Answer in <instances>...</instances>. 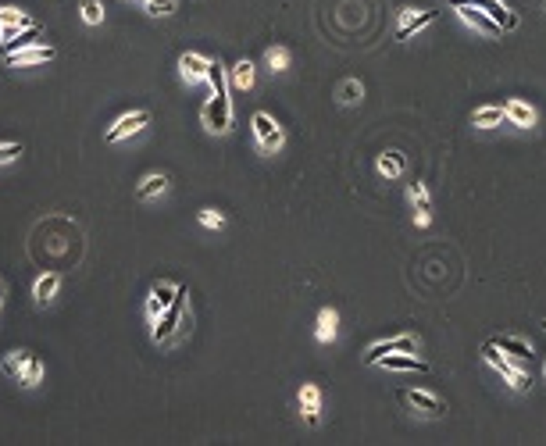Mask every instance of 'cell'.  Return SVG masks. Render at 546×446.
<instances>
[{
	"label": "cell",
	"instance_id": "cell-1",
	"mask_svg": "<svg viewBox=\"0 0 546 446\" xmlns=\"http://www.w3.org/2000/svg\"><path fill=\"white\" fill-rule=\"evenodd\" d=\"M482 357H485V361H490V364H493V368H496V371L510 382V390H518V393H525V390H529V375H525V368H522L525 361L510 364L507 357H503V350H500L493 339H490V343H482Z\"/></svg>",
	"mask_w": 546,
	"mask_h": 446
},
{
	"label": "cell",
	"instance_id": "cell-2",
	"mask_svg": "<svg viewBox=\"0 0 546 446\" xmlns=\"http://www.w3.org/2000/svg\"><path fill=\"white\" fill-rule=\"evenodd\" d=\"M204 125L211 132H225L232 125V104H229L225 93H215V97L204 104Z\"/></svg>",
	"mask_w": 546,
	"mask_h": 446
},
{
	"label": "cell",
	"instance_id": "cell-3",
	"mask_svg": "<svg viewBox=\"0 0 546 446\" xmlns=\"http://www.w3.org/2000/svg\"><path fill=\"white\" fill-rule=\"evenodd\" d=\"M182 314H186V293H179V296H175V304H168V314L154 325V339H158V343H172V339L179 336Z\"/></svg>",
	"mask_w": 546,
	"mask_h": 446
},
{
	"label": "cell",
	"instance_id": "cell-4",
	"mask_svg": "<svg viewBox=\"0 0 546 446\" xmlns=\"http://www.w3.org/2000/svg\"><path fill=\"white\" fill-rule=\"evenodd\" d=\"M386 353H418V339L414 336H397V339H389V343H375L368 353H364V361L379 364V357H386Z\"/></svg>",
	"mask_w": 546,
	"mask_h": 446
},
{
	"label": "cell",
	"instance_id": "cell-5",
	"mask_svg": "<svg viewBox=\"0 0 546 446\" xmlns=\"http://www.w3.org/2000/svg\"><path fill=\"white\" fill-rule=\"evenodd\" d=\"M400 397H404V400H407V403H411V407H414L418 414H425V418H439V414L446 410L439 397H432V393H425V390H404Z\"/></svg>",
	"mask_w": 546,
	"mask_h": 446
},
{
	"label": "cell",
	"instance_id": "cell-6",
	"mask_svg": "<svg viewBox=\"0 0 546 446\" xmlns=\"http://www.w3.org/2000/svg\"><path fill=\"white\" fill-rule=\"evenodd\" d=\"M254 132H257V143L264 146V151H275V146L282 143V129L271 122V114H264V111L254 114Z\"/></svg>",
	"mask_w": 546,
	"mask_h": 446
},
{
	"label": "cell",
	"instance_id": "cell-7",
	"mask_svg": "<svg viewBox=\"0 0 546 446\" xmlns=\"http://www.w3.org/2000/svg\"><path fill=\"white\" fill-rule=\"evenodd\" d=\"M457 15H461L468 25H475L478 33H490V36H500V33H503V29H500V25L490 18V15H485L482 8H475V4H464V8H457Z\"/></svg>",
	"mask_w": 546,
	"mask_h": 446
},
{
	"label": "cell",
	"instance_id": "cell-8",
	"mask_svg": "<svg viewBox=\"0 0 546 446\" xmlns=\"http://www.w3.org/2000/svg\"><path fill=\"white\" fill-rule=\"evenodd\" d=\"M379 364L382 368H393V371H418V375L429 371V364L418 361L414 353H386V357H379Z\"/></svg>",
	"mask_w": 546,
	"mask_h": 446
},
{
	"label": "cell",
	"instance_id": "cell-9",
	"mask_svg": "<svg viewBox=\"0 0 546 446\" xmlns=\"http://www.w3.org/2000/svg\"><path fill=\"white\" fill-rule=\"evenodd\" d=\"M54 57V47H25V50H15L8 54V65H47Z\"/></svg>",
	"mask_w": 546,
	"mask_h": 446
},
{
	"label": "cell",
	"instance_id": "cell-10",
	"mask_svg": "<svg viewBox=\"0 0 546 446\" xmlns=\"http://www.w3.org/2000/svg\"><path fill=\"white\" fill-rule=\"evenodd\" d=\"M503 114H507V122L518 125V129H532L536 125V111L525 100H507L503 104Z\"/></svg>",
	"mask_w": 546,
	"mask_h": 446
},
{
	"label": "cell",
	"instance_id": "cell-11",
	"mask_svg": "<svg viewBox=\"0 0 546 446\" xmlns=\"http://www.w3.org/2000/svg\"><path fill=\"white\" fill-rule=\"evenodd\" d=\"M475 8H482L485 15H490L500 29H507V33H510V29H518V15H514V11H507L503 4H500V0H478V4Z\"/></svg>",
	"mask_w": 546,
	"mask_h": 446
},
{
	"label": "cell",
	"instance_id": "cell-12",
	"mask_svg": "<svg viewBox=\"0 0 546 446\" xmlns=\"http://www.w3.org/2000/svg\"><path fill=\"white\" fill-rule=\"evenodd\" d=\"M150 122V111H136V114H126V118H121V122L107 132V143H118L121 136H129V132H139L143 125Z\"/></svg>",
	"mask_w": 546,
	"mask_h": 446
},
{
	"label": "cell",
	"instance_id": "cell-13",
	"mask_svg": "<svg viewBox=\"0 0 546 446\" xmlns=\"http://www.w3.org/2000/svg\"><path fill=\"white\" fill-rule=\"evenodd\" d=\"M436 22V11H421V15H411V11H404V25L397 29V40H411L418 29H425V25H432Z\"/></svg>",
	"mask_w": 546,
	"mask_h": 446
},
{
	"label": "cell",
	"instance_id": "cell-14",
	"mask_svg": "<svg viewBox=\"0 0 546 446\" xmlns=\"http://www.w3.org/2000/svg\"><path fill=\"white\" fill-rule=\"evenodd\" d=\"M207 65H211V61H204L200 54H182V61H179L182 79H186V82H200V79H207Z\"/></svg>",
	"mask_w": 546,
	"mask_h": 446
},
{
	"label": "cell",
	"instance_id": "cell-15",
	"mask_svg": "<svg viewBox=\"0 0 546 446\" xmlns=\"http://www.w3.org/2000/svg\"><path fill=\"white\" fill-rule=\"evenodd\" d=\"M471 125L475 129H493V125H507V114H503V107H478L475 114H471Z\"/></svg>",
	"mask_w": 546,
	"mask_h": 446
},
{
	"label": "cell",
	"instance_id": "cell-16",
	"mask_svg": "<svg viewBox=\"0 0 546 446\" xmlns=\"http://www.w3.org/2000/svg\"><path fill=\"white\" fill-rule=\"evenodd\" d=\"M493 343H496L503 353H510L514 361H529V357H532V346H529L525 339H518V336H496Z\"/></svg>",
	"mask_w": 546,
	"mask_h": 446
},
{
	"label": "cell",
	"instance_id": "cell-17",
	"mask_svg": "<svg viewBox=\"0 0 546 446\" xmlns=\"http://www.w3.org/2000/svg\"><path fill=\"white\" fill-rule=\"evenodd\" d=\"M300 403H303V414H308V422L314 425V422H318V414H321V393H318V385H303V390H300Z\"/></svg>",
	"mask_w": 546,
	"mask_h": 446
},
{
	"label": "cell",
	"instance_id": "cell-18",
	"mask_svg": "<svg viewBox=\"0 0 546 446\" xmlns=\"http://www.w3.org/2000/svg\"><path fill=\"white\" fill-rule=\"evenodd\" d=\"M336 325H340L336 311H332V307H321V314H318V339H321V343L336 339Z\"/></svg>",
	"mask_w": 546,
	"mask_h": 446
},
{
	"label": "cell",
	"instance_id": "cell-19",
	"mask_svg": "<svg viewBox=\"0 0 546 446\" xmlns=\"http://www.w3.org/2000/svg\"><path fill=\"white\" fill-rule=\"evenodd\" d=\"M29 357H33V353H25V350H18V353L4 357V364H0V371H4L8 378H22V371H25V364H29Z\"/></svg>",
	"mask_w": 546,
	"mask_h": 446
},
{
	"label": "cell",
	"instance_id": "cell-20",
	"mask_svg": "<svg viewBox=\"0 0 546 446\" xmlns=\"http://www.w3.org/2000/svg\"><path fill=\"white\" fill-rule=\"evenodd\" d=\"M379 171L389 175V178H397V175L404 171V157H400L397 151H386V154L379 157Z\"/></svg>",
	"mask_w": 546,
	"mask_h": 446
},
{
	"label": "cell",
	"instance_id": "cell-21",
	"mask_svg": "<svg viewBox=\"0 0 546 446\" xmlns=\"http://www.w3.org/2000/svg\"><path fill=\"white\" fill-rule=\"evenodd\" d=\"M40 33H43V29H40V25H29V29H25V33H22L18 40H11V43H8L4 50H8V54H15V50H25V47H33V43L40 40Z\"/></svg>",
	"mask_w": 546,
	"mask_h": 446
},
{
	"label": "cell",
	"instance_id": "cell-22",
	"mask_svg": "<svg viewBox=\"0 0 546 446\" xmlns=\"http://www.w3.org/2000/svg\"><path fill=\"white\" fill-rule=\"evenodd\" d=\"M232 82H236L239 89H250V86H254V65H250V61H239V65L232 68Z\"/></svg>",
	"mask_w": 546,
	"mask_h": 446
},
{
	"label": "cell",
	"instance_id": "cell-23",
	"mask_svg": "<svg viewBox=\"0 0 546 446\" xmlns=\"http://www.w3.org/2000/svg\"><path fill=\"white\" fill-rule=\"evenodd\" d=\"M54 293H57V275L50 272V275H43V279L36 282V300H40V304H47Z\"/></svg>",
	"mask_w": 546,
	"mask_h": 446
},
{
	"label": "cell",
	"instance_id": "cell-24",
	"mask_svg": "<svg viewBox=\"0 0 546 446\" xmlns=\"http://www.w3.org/2000/svg\"><path fill=\"white\" fill-rule=\"evenodd\" d=\"M165 186H168V178H165V175H146V178H143V186H139V197L165 193Z\"/></svg>",
	"mask_w": 546,
	"mask_h": 446
},
{
	"label": "cell",
	"instance_id": "cell-25",
	"mask_svg": "<svg viewBox=\"0 0 546 446\" xmlns=\"http://www.w3.org/2000/svg\"><path fill=\"white\" fill-rule=\"evenodd\" d=\"M268 65H271V72H286L289 50H286V47H271V50H268Z\"/></svg>",
	"mask_w": 546,
	"mask_h": 446
},
{
	"label": "cell",
	"instance_id": "cell-26",
	"mask_svg": "<svg viewBox=\"0 0 546 446\" xmlns=\"http://www.w3.org/2000/svg\"><path fill=\"white\" fill-rule=\"evenodd\" d=\"M179 293H186V286H165V282H158V286H154V296H158V300H161L165 307H168V304H175V296H179Z\"/></svg>",
	"mask_w": 546,
	"mask_h": 446
},
{
	"label": "cell",
	"instance_id": "cell-27",
	"mask_svg": "<svg viewBox=\"0 0 546 446\" xmlns=\"http://www.w3.org/2000/svg\"><path fill=\"white\" fill-rule=\"evenodd\" d=\"M207 82L215 86V93H225V68H222L218 61L207 65Z\"/></svg>",
	"mask_w": 546,
	"mask_h": 446
},
{
	"label": "cell",
	"instance_id": "cell-28",
	"mask_svg": "<svg viewBox=\"0 0 546 446\" xmlns=\"http://www.w3.org/2000/svg\"><path fill=\"white\" fill-rule=\"evenodd\" d=\"M40 375H43V368H40V361H36V357H29V364H25V371H22V385H36L40 382Z\"/></svg>",
	"mask_w": 546,
	"mask_h": 446
},
{
	"label": "cell",
	"instance_id": "cell-29",
	"mask_svg": "<svg viewBox=\"0 0 546 446\" xmlns=\"http://www.w3.org/2000/svg\"><path fill=\"white\" fill-rule=\"evenodd\" d=\"M0 22H4L8 33H11L15 25H29V18H25L22 11H15V8H0Z\"/></svg>",
	"mask_w": 546,
	"mask_h": 446
},
{
	"label": "cell",
	"instance_id": "cell-30",
	"mask_svg": "<svg viewBox=\"0 0 546 446\" xmlns=\"http://www.w3.org/2000/svg\"><path fill=\"white\" fill-rule=\"evenodd\" d=\"M82 18H86L89 25H97V22L104 18V8L97 4V0H82Z\"/></svg>",
	"mask_w": 546,
	"mask_h": 446
},
{
	"label": "cell",
	"instance_id": "cell-31",
	"mask_svg": "<svg viewBox=\"0 0 546 446\" xmlns=\"http://www.w3.org/2000/svg\"><path fill=\"white\" fill-rule=\"evenodd\" d=\"M340 100H343V104H357V100H361V82H357V79H347V82H343Z\"/></svg>",
	"mask_w": 546,
	"mask_h": 446
},
{
	"label": "cell",
	"instance_id": "cell-32",
	"mask_svg": "<svg viewBox=\"0 0 546 446\" xmlns=\"http://www.w3.org/2000/svg\"><path fill=\"white\" fill-rule=\"evenodd\" d=\"M407 197H411V203H418V211H421V207H429V190H425L421 183H411Z\"/></svg>",
	"mask_w": 546,
	"mask_h": 446
},
{
	"label": "cell",
	"instance_id": "cell-33",
	"mask_svg": "<svg viewBox=\"0 0 546 446\" xmlns=\"http://www.w3.org/2000/svg\"><path fill=\"white\" fill-rule=\"evenodd\" d=\"M146 8H150V15H168V11H175V0H146Z\"/></svg>",
	"mask_w": 546,
	"mask_h": 446
},
{
	"label": "cell",
	"instance_id": "cell-34",
	"mask_svg": "<svg viewBox=\"0 0 546 446\" xmlns=\"http://www.w3.org/2000/svg\"><path fill=\"white\" fill-rule=\"evenodd\" d=\"M22 154V146L18 143H4V146H0V164H8V161H15Z\"/></svg>",
	"mask_w": 546,
	"mask_h": 446
},
{
	"label": "cell",
	"instance_id": "cell-35",
	"mask_svg": "<svg viewBox=\"0 0 546 446\" xmlns=\"http://www.w3.org/2000/svg\"><path fill=\"white\" fill-rule=\"evenodd\" d=\"M200 222H204L207 229H222V225H225V218H222L218 211H200Z\"/></svg>",
	"mask_w": 546,
	"mask_h": 446
},
{
	"label": "cell",
	"instance_id": "cell-36",
	"mask_svg": "<svg viewBox=\"0 0 546 446\" xmlns=\"http://www.w3.org/2000/svg\"><path fill=\"white\" fill-rule=\"evenodd\" d=\"M146 311H150V318H161V311H165V304L158 300V296H150V300H146Z\"/></svg>",
	"mask_w": 546,
	"mask_h": 446
},
{
	"label": "cell",
	"instance_id": "cell-37",
	"mask_svg": "<svg viewBox=\"0 0 546 446\" xmlns=\"http://www.w3.org/2000/svg\"><path fill=\"white\" fill-rule=\"evenodd\" d=\"M0 300H4V282H0Z\"/></svg>",
	"mask_w": 546,
	"mask_h": 446
},
{
	"label": "cell",
	"instance_id": "cell-38",
	"mask_svg": "<svg viewBox=\"0 0 546 446\" xmlns=\"http://www.w3.org/2000/svg\"><path fill=\"white\" fill-rule=\"evenodd\" d=\"M539 325H543V329H546V318H543V321H539Z\"/></svg>",
	"mask_w": 546,
	"mask_h": 446
},
{
	"label": "cell",
	"instance_id": "cell-39",
	"mask_svg": "<svg viewBox=\"0 0 546 446\" xmlns=\"http://www.w3.org/2000/svg\"><path fill=\"white\" fill-rule=\"evenodd\" d=\"M543 375H546V371H543Z\"/></svg>",
	"mask_w": 546,
	"mask_h": 446
}]
</instances>
